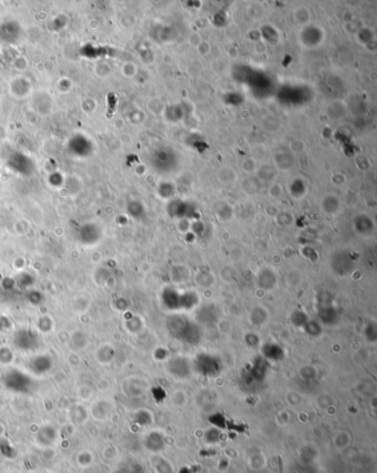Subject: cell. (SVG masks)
I'll return each mask as SVG.
<instances>
[{
  "instance_id": "obj_11",
  "label": "cell",
  "mask_w": 377,
  "mask_h": 473,
  "mask_svg": "<svg viewBox=\"0 0 377 473\" xmlns=\"http://www.w3.org/2000/svg\"><path fill=\"white\" fill-rule=\"evenodd\" d=\"M266 320H267V314L263 308L257 307L255 310H252V313H251L252 323L256 324V325H260V324L266 322Z\"/></svg>"
},
{
  "instance_id": "obj_3",
  "label": "cell",
  "mask_w": 377,
  "mask_h": 473,
  "mask_svg": "<svg viewBox=\"0 0 377 473\" xmlns=\"http://www.w3.org/2000/svg\"><path fill=\"white\" fill-rule=\"evenodd\" d=\"M180 299H182V294H179L175 288L168 287L163 293V302L170 310H179Z\"/></svg>"
},
{
  "instance_id": "obj_9",
  "label": "cell",
  "mask_w": 377,
  "mask_h": 473,
  "mask_svg": "<svg viewBox=\"0 0 377 473\" xmlns=\"http://www.w3.org/2000/svg\"><path fill=\"white\" fill-rule=\"evenodd\" d=\"M259 284L264 288H272L275 284V276L272 271L264 270L259 274Z\"/></svg>"
},
{
  "instance_id": "obj_6",
  "label": "cell",
  "mask_w": 377,
  "mask_h": 473,
  "mask_svg": "<svg viewBox=\"0 0 377 473\" xmlns=\"http://www.w3.org/2000/svg\"><path fill=\"white\" fill-rule=\"evenodd\" d=\"M263 354L264 357L272 360H280L284 356L282 348L274 343H268L263 346Z\"/></svg>"
},
{
  "instance_id": "obj_8",
  "label": "cell",
  "mask_w": 377,
  "mask_h": 473,
  "mask_svg": "<svg viewBox=\"0 0 377 473\" xmlns=\"http://www.w3.org/2000/svg\"><path fill=\"white\" fill-rule=\"evenodd\" d=\"M197 303H198V296L195 292H186V293L182 294V299H180V308L189 310V308L194 307Z\"/></svg>"
},
{
  "instance_id": "obj_4",
  "label": "cell",
  "mask_w": 377,
  "mask_h": 473,
  "mask_svg": "<svg viewBox=\"0 0 377 473\" xmlns=\"http://www.w3.org/2000/svg\"><path fill=\"white\" fill-rule=\"evenodd\" d=\"M319 318L321 320V322H323L324 324H327V325H332V324H335L338 322L339 314L336 308L333 305H321L319 308Z\"/></svg>"
},
{
  "instance_id": "obj_13",
  "label": "cell",
  "mask_w": 377,
  "mask_h": 473,
  "mask_svg": "<svg viewBox=\"0 0 377 473\" xmlns=\"http://www.w3.org/2000/svg\"><path fill=\"white\" fill-rule=\"evenodd\" d=\"M92 461H93V456H92V454H90V452H82V454H80L78 456V463L80 464V467L82 468L89 467L92 463Z\"/></svg>"
},
{
  "instance_id": "obj_2",
  "label": "cell",
  "mask_w": 377,
  "mask_h": 473,
  "mask_svg": "<svg viewBox=\"0 0 377 473\" xmlns=\"http://www.w3.org/2000/svg\"><path fill=\"white\" fill-rule=\"evenodd\" d=\"M196 367L197 371L206 376H214L219 374L222 371L220 360L215 356L208 354H200L196 359Z\"/></svg>"
},
{
  "instance_id": "obj_7",
  "label": "cell",
  "mask_w": 377,
  "mask_h": 473,
  "mask_svg": "<svg viewBox=\"0 0 377 473\" xmlns=\"http://www.w3.org/2000/svg\"><path fill=\"white\" fill-rule=\"evenodd\" d=\"M52 428H49V427L42 429V430L39 432L38 438H37V441L39 442V444L41 443L43 440H45V438H47L46 442H45V447L52 446L53 442L55 441V431Z\"/></svg>"
},
{
  "instance_id": "obj_5",
  "label": "cell",
  "mask_w": 377,
  "mask_h": 473,
  "mask_svg": "<svg viewBox=\"0 0 377 473\" xmlns=\"http://www.w3.org/2000/svg\"><path fill=\"white\" fill-rule=\"evenodd\" d=\"M217 318H218L217 308H215L211 305L204 306L197 313V320L199 322L206 324V325H208V324L210 323H215Z\"/></svg>"
},
{
  "instance_id": "obj_10",
  "label": "cell",
  "mask_w": 377,
  "mask_h": 473,
  "mask_svg": "<svg viewBox=\"0 0 377 473\" xmlns=\"http://www.w3.org/2000/svg\"><path fill=\"white\" fill-rule=\"evenodd\" d=\"M291 320H292V323H293L295 326H301V327L306 325V323L308 321V315L301 310L294 311L291 315Z\"/></svg>"
},
{
  "instance_id": "obj_12",
  "label": "cell",
  "mask_w": 377,
  "mask_h": 473,
  "mask_svg": "<svg viewBox=\"0 0 377 473\" xmlns=\"http://www.w3.org/2000/svg\"><path fill=\"white\" fill-rule=\"evenodd\" d=\"M303 328L311 336H319L322 333V327H321L319 323L314 322V321H308Z\"/></svg>"
},
{
  "instance_id": "obj_1",
  "label": "cell",
  "mask_w": 377,
  "mask_h": 473,
  "mask_svg": "<svg viewBox=\"0 0 377 473\" xmlns=\"http://www.w3.org/2000/svg\"><path fill=\"white\" fill-rule=\"evenodd\" d=\"M168 330L175 338L189 344H197L202 338L200 328L189 320L174 315L168 321Z\"/></svg>"
},
{
  "instance_id": "obj_14",
  "label": "cell",
  "mask_w": 377,
  "mask_h": 473,
  "mask_svg": "<svg viewBox=\"0 0 377 473\" xmlns=\"http://www.w3.org/2000/svg\"><path fill=\"white\" fill-rule=\"evenodd\" d=\"M365 333H366V336H367V339H370V340H375L376 339V328L374 325H370V326H367L366 327V331H365Z\"/></svg>"
}]
</instances>
